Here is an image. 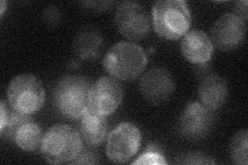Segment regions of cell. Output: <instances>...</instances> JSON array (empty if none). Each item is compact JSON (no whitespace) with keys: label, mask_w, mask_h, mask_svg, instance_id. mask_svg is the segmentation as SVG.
<instances>
[{"label":"cell","mask_w":248,"mask_h":165,"mask_svg":"<svg viewBox=\"0 0 248 165\" xmlns=\"http://www.w3.org/2000/svg\"><path fill=\"white\" fill-rule=\"evenodd\" d=\"M214 111L200 102H191L186 105L178 121L180 135L189 141L205 138L214 127Z\"/></svg>","instance_id":"obj_6"},{"label":"cell","mask_w":248,"mask_h":165,"mask_svg":"<svg viewBox=\"0 0 248 165\" xmlns=\"http://www.w3.org/2000/svg\"><path fill=\"white\" fill-rule=\"evenodd\" d=\"M106 116L87 109L80 118V135L88 146L95 147L103 143L108 135Z\"/></svg>","instance_id":"obj_14"},{"label":"cell","mask_w":248,"mask_h":165,"mask_svg":"<svg viewBox=\"0 0 248 165\" xmlns=\"http://www.w3.org/2000/svg\"><path fill=\"white\" fill-rule=\"evenodd\" d=\"M6 96L15 111L30 116L40 111L44 105L45 89L34 75H20L11 81Z\"/></svg>","instance_id":"obj_5"},{"label":"cell","mask_w":248,"mask_h":165,"mask_svg":"<svg viewBox=\"0 0 248 165\" xmlns=\"http://www.w3.org/2000/svg\"><path fill=\"white\" fill-rule=\"evenodd\" d=\"M119 33L129 41H140L150 31V19L142 5L133 1L121 3L115 15Z\"/></svg>","instance_id":"obj_8"},{"label":"cell","mask_w":248,"mask_h":165,"mask_svg":"<svg viewBox=\"0 0 248 165\" xmlns=\"http://www.w3.org/2000/svg\"><path fill=\"white\" fill-rule=\"evenodd\" d=\"M183 57L190 63L204 64L210 61L214 51L211 38L204 31H188L180 44Z\"/></svg>","instance_id":"obj_12"},{"label":"cell","mask_w":248,"mask_h":165,"mask_svg":"<svg viewBox=\"0 0 248 165\" xmlns=\"http://www.w3.org/2000/svg\"><path fill=\"white\" fill-rule=\"evenodd\" d=\"M147 55L142 46L135 43L121 42L108 51L103 64L106 72L120 81H133L147 65Z\"/></svg>","instance_id":"obj_2"},{"label":"cell","mask_w":248,"mask_h":165,"mask_svg":"<svg viewBox=\"0 0 248 165\" xmlns=\"http://www.w3.org/2000/svg\"><path fill=\"white\" fill-rule=\"evenodd\" d=\"M104 48L103 38L97 31L84 29L77 35L74 43V52L83 60L96 59Z\"/></svg>","instance_id":"obj_15"},{"label":"cell","mask_w":248,"mask_h":165,"mask_svg":"<svg viewBox=\"0 0 248 165\" xmlns=\"http://www.w3.org/2000/svg\"><path fill=\"white\" fill-rule=\"evenodd\" d=\"M122 99L123 90L119 82L111 76H103L91 86L89 109L107 117L119 107Z\"/></svg>","instance_id":"obj_9"},{"label":"cell","mask_w":248,"mask_h":165,"mask_svg":"<svg viewBox=\"0 0 248 165\" xmlns=\"http://www.w3.org/2000/svg\"><path fill=\"white\" fill-rule=\"evenodd\" d=\"M141 138V132L134 124L121 123L108 137V158L115 163H126L138 153Z\"/></svg>","instance_id":"obj_7"},{"label":"cell","mask_w":248,"mask_h":165,"mask_svg":"<svg viewBox=\"0 0 248 165\" xmlns=\"http://www.w3.org/2000/svg\"><path fill=\"white\" fill-rule=\"evenodd\" d=\"M61 18H62V15L60 11L55 6L48 7L44 14V19L50 25H54V26L58 25L61 21Z\"/></svg>","instance_id":"obj_21"},{"label":"cell","mask_w":248,"mask_h":165,"mask_svg":"<svg viewBox=\"0 0 248 165\" xmlns=\"http://www.w3.org/2000/svg\"><path fill=\"white\" fill-rule=\"evenodd\" d=\"M228 84L217 75L206 76L199 86V96L206 107L216 111L226 104L228 98Z\"/></svg>","instance_id":"obj_13"},{"label":"cell","mask_w":248,"mask_h":165,"mask_svg":"<svg viewBox=\"0 0 248 165\" xmlns=\"http://www.w3.org/2000/svg\"><path fill=\"white\" fill-rule=\"evenodd\" d=\"M44 133L40 125L28 119L15 132L13 139L23 151L33 152L41 149Z\"/></svg>","instance_id":"obj_16"},{"label":"cell","mask_w":248,"mask_h":165,"mask_svg":"<svg viewBox=\"0 0 248 165\" xmlns=\"http://www.w3.org/2000/svg\"><path fill=\"white\" fill-rule=\"evenodd\" d=\"M247 1H239L236 3L235 6V14L240 19H242L244 22H247Z\"/></svg>","instance_id":"obj_22"},{"label":"cell","mask_w":248,"mask_h":165,"mask_svg":"<svg viewBox=\"0 0 248 165\" xmlns=\"http://www.w3.org/2000/svg\"><path fill=\"white\" fill-rule=\"evenodd\" d=\"M246 22L235 14H224L211 29L213 45L220 51H232L241 45L245 38Z\"/></svg>","instance_id":"obj_10"},{"label":"cell","mask_w":248,"mask_h":165,"mask_svg":"<svg viewBox=\"0 0 248 165\" xmlns=\"http://www.w3.org/2000/svg\"><path fill=\"white\" fill-rule=\"evenodd\" d=\"M247 146L248 132L243 129L236 133L231 143V158L235 163L240 165H247Z\"/></svg>","instance_id":"obj_17"},{"label":"cell","mask_w":248,"mask_h":165,"mask_svg":"<svg viewBox=\"0 0 248 165\" xmlns=\"http://www.w3.org/2000/svg\"><path fill=\"white\" fill-rule=\"evenodd\" d=\"M5 9H6V2L5 1H1V9H0V14L3 15Z\"/></svg>","instance_id":"obj_23"},{"label":"cell","mask_w":248,"mask_h":165,"mask_svg":"<svg viewBox=\"0 0 248 165\" xmlns=\"http://www.w3.org/2000/svg\"><path fill=\"white\" fill-rule=\"evenodd\" d=\"M177 164H193V165H208V164H215L217 161L213 159L207 154L201 152H190L185 153L177 157L175 161Z\"/></svg>","instance_id":"obj_18"},{"label":"cell","mask_w":248,"mask_h":165,"mask_svg":"<svg viewBox=\"0 0 248 165\" xmlns=\"http://www.w3.org/2000/svg\"><path fill=\"white\" fill-rule=\"evenodd\" d=\"M82 149L80 133L69 125L57 124L44 135L41 153L49 163L62 164L71 163Z\"/></svg>","instance_id":"obj_4"},{"label":"cell","mask_w":248,"mask_h":165,"mask_svg":"<svg viewBox=\"0 0 248 165\" xmlns=\"http://www.w3.org/2000/svg\"><path fill=\"white\" fill-rule=\"evenodd\" d=\"M98 163L97 155L90 150H83L80 154L77 156V158L74 159L71 164H95Z\"/></svg>","instance_id":"obj_20"},{"label":"cell","mask_w":248,"mask_h":165,"mask_svg":"<svg viewBox=\"0 0 248 165\" xmlns=\"http://www.w3.org/2000/svg\"><path fill=\"white\" fill-rule=\"evenodd\" d=\"M133 164L134 165H138V164L165 165V164H168V161L165 159V157L156 150V149H152V147H150L143 155H141L137 160H135Z\"/></svg>","instance_id":"obj_19"},{"label":"cell","mask_w":248,"mask_h":165,"mask_svg":"<svg viewBox=\"0 0 248 165\" xmlns=\"http://www.w3.org/2000/svg\"><path fill=\"white\" fill-rule=\"evenodd\" d=\"M90 83L81 75H68L56 84L54 105L61 116L68 120H79L89 108Z\"/></svg>","instance_id":"obj_3"},{"label":"cell","mask_w":248,"mask_h":165,"mask_svg":"<svg viewBox=\"0 0 248 165\" xmlns=\"http://www.w3.org/2000/svg\"><path fill=\"white\" fill-rule=\"evenodd\" d=\"M152 23L160 37L177 41L189 31L191 14L183 0H160L152 7Z\"/></svg>","instance_id":"obj_1"},{"label":"cell","mask_w":248,"mask_h":165,"mask_svg":"<svg viewBox=\"0 0 248 165\" xmlns=\"http://www.w3.org/2000/svg\"><path fill=\"white\" fill-rule=\"evenodd\" d=\"M140 90L144 98L152 105L167 101L175 90L174 78L166 68L153 67L143 75Z\"/></svg>","instance_id":"obj_11"}]
</instances>
